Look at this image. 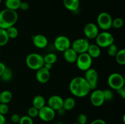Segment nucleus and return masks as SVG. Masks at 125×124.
Wrapping results in <instances>:
<instances>
[{
    "label": "nucleus",
    "instance_id": "1",
    "mask_svg": "<svg viewBox=\"0 0 125 124\" xmlns=\"http://www.w3.org/2000/svg\"><path fill=\"white\" fill-rule=\"evenodd\" d=\"M69 89L73 96L79 98L85 97L91 91L90 86L85 78L81 76L75 77L71 80Z\"/></svg>",
    "mask_w": 125,
    "mask_h": 124
},
{
    "label": "nucleus",
    "instance_id": "2",
    "mask_svg": "<svg viewBox=\"0 0 125 124\" xmlns=\"http://www.w3.org/2000/svg\"><path fill=\"white\" fill-rule=\"evenodd\" d=\"M18 15L16 11L5 9L0 12V28L7 29L13 26L18 20Z\"/></svg>",
    "mask_w": 125,
    "mask_h": 124
},
{
    "label": "nucleus",
    "instance_id": "3",
    "mask_svg": "<svg viewBox=\"0 0 125 124\" xmlns=\"http://www.w3.org/2000/svg\"><path fill=\"white\" fill-rule=\"evenodd\" d=\"M43 57L37 53H29L26 58V64L29 69L37 71L44 65Z\"/></svg>",
    "mask_w": 125,
    "mask_h": 124
},
{
    "label": "nucleus",
    "instance_id": "4",
    "mask_svg": "<svg viewBox=\"0 0 125 124\" xmlns=\"http://www.w3.org/2000/svg\"><path fill=\"white\" fill-rule=\"evenodd\" d=\"M107 83L111 88L117 91L125 86V78L119 73H112L107 78Z\"/></svg>",
    "mask_w": 125,
    "mask_h": 124
},
{
    "label": "nucleus",
    "instance_id": "5",
    "mask_svg": "<svg viewBox=\"0 0 125 124\" xmlns=\"http://www.w3.org/2000/svg\"><path fill=\"white\" fill-rule=\"evenodd\" d=\"M75 63H76L77 67L79 70L85 72L92 68L93 58L87 52H85L78 54Z\"/></svg>",
    "mask_w": 125,
    "mask_h": 124
},
{
    "label": "nucleus",
    "instance_id": "6",
    "mask_svg": "<svg viewBox=\"0 0 125 124\" xmlns=\"http://www.w3.org/2000/svg\"><path fill=\"white\" fill-rule=\"evenodd\" d=\"M96 44L101 48L107 47L114 43V38L113 35L107 31H104L99 33L95 38Z\"/></svg>",
    "mask_w": 125,
    "mask_h": 124
},
{
    "label": "nucleus",
    "instance_id": "7",
    "mask_svg": "<svg viewBox=\"0 0 125 124\" xmlns=\"http://www.w3.org/2000/svg\"><path fill=\"white\" fill-rule=\"evenodd\" d=\"M112 18L111 15L106 12H101L97 17V26L102 30H109L112 27Z\"/></svg>",
    "mask_w": 125,
    "mask_h": 124
},
{
    "label": "nucleus",
    "instance_id": "8",
    "mask_svg": "<svg viewBox=\"0 0 125 124\" xmlns=\"http://www.w3.org/2000/svg\"><path fill=\"white\" fill-rule=\"evenodd\" d=\"M84 77L89 83L91 90H94L96 88L98 82V74L96 69L90 68L85 71Z\"/></svg>",
    "mask_w": 125,
    "mask_h": 124
},
{
    "label": "nucleus",
    "instance_id": "9",
    "mask_svg": "<svg viewBox=\"0 0 125 124\" xmlns=\"http://www.w3.org/2000/svg\"><path fill=\"white\" fill-rule=\"evenodd\" d=\"M71 44L72 43L70 39L65 35L58 36L56 38L54 41V46L56 49L62 52H63L71 47Z\"/></svg>",
    "mask_w": 125,
    "mask_h": 124
},
{
    "label": "nucleus",
    "instance_id": "10",
    "mask_svg": "<svg viewBox=\"0 0 125 124\" xmlns=\"http://www.w3.org/2000/svg\"><path fill=\"white\" fill-rule=\"evenodd\" d=\"M90 43L87 38H79L74 40L71 44V47L78 54L87 52Z\"/></svg>",
    "mask_w": 125,
    "mask_h": 124
},
{
    "label": "nucleus",
    "instance_id": "11",
    "mask_svg": "<svg viewBox=\"0 0 125 124\" xmlns=\"http://www.w3.org/2000/svg\"><path fill=\"white\" fill-rule=\"evenodd\" d=\"M38 116L40 120L43 122H51L56 116V111L54 110L49 106L45 105L39 109Z\"/></svg>",
    "mask_w": 125,
    "mask_h": 124
},
{
    "label": "nucleus",
    "instance_id": "12",
    "mask_svg": "<svg viewBox=\"0 0 125 124\" xmlns=\"http://www.w3.org/2000/svg\"><path fill=\"white\" fill-rule=\"evenodd\" d=\"M90 100L92 105L95 107L102 106L105 102L103 91L101 89H94L90 96Z\"/></svg>",
    "mask_w": 125,
    "mask_h": 124
},
{
    "label": "nucleus",
    "instance_id": "13",
    "mask_svg": "<svg viewBox=\"0 0 125 124\" xmlns=\"http://www.w3.org/2000/svg\"><path fill=\"white\" fill-rule=\"evenodd\" d=\"M99 27L97 24L94 23H87L84 26V35L88 39H95L99 34Z\"/></svg>",
    "mask_w": 125,
    "mask_h": 124
},
{
    "label": "nucleus",
    "instance_id": "14",
    "mask_svg": "<svg viewBox=\"0 0 125 124\" xmlns=\"http://www.w3.org/2000/svg\"><path fill=\"white\" fill-rule=\"evenodd\" d=\"M63 99L61 96L53 95L50 97L48 100V106L56 111L63 107Z\"/></svg>",
    "mask_w": 125,
    "mask_h": 124
},
{
    "label": "nucleus",
    "instance_id": "15",
    "mask_svg": "<svg viewBox=\"0 0 125 124\" xmlns=\"http://www.w3.org/2000/svg\"><path fill=\"white\" fill-rule=\"evenodd\" d=\"M50 76L51 74L50 71L46 69L43 66L37 70L36 74H35L36 79L38 82L42 84L46 83L50 80Z\"/></svg>",
    "mask_w": 125,
    "mask_h": 124
},
{
    "label": "nucleus",
    "instance_id": "16",
    "mask_svg": "<svg viewBox=\"0 0 125 124\" xmlns=\"http://www.w3.org/2000/svg\"><path fill=\"white\" fill-rule=\"evenodd\" d=\"M32 40L34 46L39 49H44L47 46L48 40L45 35L37 34L32 37Z\"/></svg>",
    "mask_w": 125,
    "mask_h": 124
},
{
    "label": "nucleus",
    "instance_id": "17",
    "mask_svg": "<svg viewBox=\"0 0 125 124\" xmlns=\"http://www.w3.org/2000/svg\"><path fill=\"white\" fill-rule=\"evenodd\" d=\"M63 55L66 62L69 63H74L76 61L78 53L72 47H70L63 52Z\"/></svg>",
    "mask_w": 125,
    "mask_h": 124
},
{
    "label": "nucleus",
    "instance_id": "18",
    "mask_svg": "<svg viewBox=\"0 0 125 124\" xmlns=\"http://www.w3.org/2000/svg\"><path fill=\"white\" fill-rule=\"evenodd\" d=\"M87 53L92 58H98L101 53V47H99L96 44H90Z\"/></svg>",
    "mask_w": 125,
    "mask_h": 124
},
{
    "label": "nucleus",
    "instance_id": "19",
    "mask_svg": "<svg viewBox=\"0 0 125 124\" xmlns=\"http://www.w3.org/2000/svg\"><path fill=\"white\" fill-rule=\"evenodd\" d=\"M63 3L65 7L72 12L76 11L80 4L79 0H63Z\"/></svg>",
    "mask_w": 125,
    "mask_h": 124
},
{
    "label": "nucleus",
    "instance_id": "20",
    "mask_svg": "<svg viewBox=\"0 0 125 124\" xmlns=\"http://www.w3.org/2000/svg\"><path fill=\"white\" fill-rule=\"evenodd\" d=\"M45 105H46V101L42 96L37 95L34 97L32 100V106L40 109Z\"/></svg>",
    "mask_w": 125,
    "mask_h": 124
},
{
    "label": "nucleus",
    "instance_id": "21",
    "mask_svg": "<svg viewBox=\"0 0 125 124\" xmlns=\"http://www.w3.org/2000/svg\"><path fill=\"white\" fill-rule=\"evenodd\" d=\"M12 93L9 90H4L0 93V103L7 104L12 100Z\"/></svg>",
    "mask_w": 125,
    "mask_h": 124
},
{
    "label": "nucleus",
    "instance_id": "22",
    "mask_svg": "<svg viewBox=\"0 0 125 124\" xmlns=\"http://www.w3.org/2000/svg\"><path fill=\"white\" fill-rule=\"evenodd\" d=\"M21 2V0H6L5 6L6 9L16 11L17 9H20Z\"/></svg>",
    "mask_w": 125,
    "mask_h": 124
},
{
    "label": "nucleus",
    "instance_id": "23",
    "mask_svg": "<svg viewBox=\"0 0 125 124\" xmlns=\"http://www.w3.org/2000/svg\"><path fill=\"white\" fill-rule=\"evenodd\" d=\"M76 105V101L73 97H69L63 100V107L66 111H70L73 109Z\"/></svg>",
    "mask_w": 125,
    "mask_h": 124
},
{
    "label": "nucleus",
    "instance_id": "24",
    "mask_svg": "<svg viewBox=\"0 0 125 124\" xmlns=\"http://www.w3.org/2000/svg\"><path fill=\"white\" fill-rule=\"evenodd\" d=\"M12 76H13V73H12V69L6 67V69L2 72V75L0 77V79H1L2 81L6 82V81H9L12 79Z\"/></svg>",
    "mask_w": 125,
    "mask_h": 124
},
{
    "label": "nucleus",
    "instance_id": "25",
    "mask_svg": "<svg viewBox=\"0 0 125 124\" xmlns=\"http://www.w3.org/2000/svg\"><path fill=\"white\" fill-rule=\"evenodd\" d=\"M115 57L116 62L117 63L120 65H124L125 64V49H122L119 50L117 52V54L115 56Z\"/></svg>",
    "mask_w": 125,
    "mask_h": 124
},
{
    "label": "nucleus",
    "instance_id": "26",
    "mask_svg": "<svg viewBox=\"0 0 125 124\" xmlns=\"http://www.w3.org/2000/svg\"><path fill=\"white\" fill-rule=\"evenodd\" d=\"M9 41V38L6 33V29L0 28V46L7 44Z\"/></svg>",
    "mask_w": 125,
    "mask_h": 124
},
{
    "label": "nucleus",
    "instance_id": "27",
    "mask_svg": "<svg viewBox=\"0 0 125 124\" xmlns=\"http://www.w3.org/2000/svg\"><path fill=\"white\" fill-rule=\"evenodd\" d=\"M44 62L47 63H50V64H54L57 60V57L56 53H48L43 57Z\"/></svg>",
    "mask_w": 125,
    "mask_h": 124
},
{
    "label": "nucleus",
    "instance_id": "28",
    "mask_svg": "<svg viewBox=\"0 0 125 124\" xmlns=\"http://www.w3.org/2000/svg\"><path fill=\"white\" fill-rule=\"evenodd\" d=\"M6 30L9 39H14L18 36V30L14 26L7 28V29H6Z\"/></svg>",
    "mask_w": 125,
    "mask_h": 124
},
{
    "label": "nucleus",
    "instance_id": "29",
    "mask_svg": "<svg viewBox=\"0 0 125 124\" xmlns=\"http://www.w3.org/2000/svg\"><path fill=\"white\" fill-rule=\"evenodd\" d=\"M123 20L122 18H116L115 19H112V27L115 28V29H120L123 26Z\"/></svg>",
    "mask_w": 125,
    "mask_h": 124
},
{
    "label": "nucleus",
    "instance_id": "30",
    "mask_svg": "<svg viewBox=\"0 0 125 124\" xmlns=\"http://www.w3.org/2000/svg\"><path fill=\"white\" fill-rule=\"evenodd\" d=\"M107 48V54L109 56H111V57H115L118 51V48H117V46H116L114 43L110 45V46H108Z\"/></svg>",
    "mask_w": 125,
    "mask_h": 124
},
{
    "label": "nucleus",
    "instance_id": "31",
    "mask_svg": "<svg viewBox=\"0 0 125 124\" xmlns=\"http://www.w3.org/2000/svg\"><path fill=\"white\" fill-rule=\"evenodd\" d=\"M103 94L104 97V100L105 102L107 101H111L114 98V93L111 89H106L103 90Z\"/></svg>",
    "mask_w": 125,
    "mask_h": 124
},
{
    "label": "nucleus",
    "instance_id": "32",
    "mask_svg": "<svg viewBox=\"0 0 125 124\" xmlns=\"http://www.w3.org/2000/svg\"><path fill=\"white\" fill-rule=\"evenodd\" d=\"M19 124H34V120L32 118L30 117L29 116L27 115H23L21 117L20 120Z\"/></svg>",
    "mask_w": 125,
    "mask_h": 124
},
{
    "label": "nucleus",
    "instance_id": "33",
    "mask_svg": "<svg viewBox=\"0 0 125 124\" xmlns=\"http://www.w3.org/2000/svg\"><path fill=\"white\" fill-rule=\"evenodd\" d=\"M39 114V109L34 106H31L28 109V115L31 118H35L38 116Z\"/></svg>",
    "mask_w": 125,
    "mask_h": 124
},
{
    "label": "nucleus",
    "instance_id": "34",
    "mask_svg": "<svg viewBox=\"0 0 125 124\" xmlns=\"http://www.w3.org/2000/svg\"><path fill=\"white\" fill-rule=\"evenodd\" d=\"M87 120V116L84 113L79 114L77 117V122L80 124H86Z\"/></svg>",
    "mask_w": 125,
    "mask_h": 124
},
{
    "label": "nucleus",
    "instance_id": "35",
    "mask_svg": "<svg viewBox=\"0 0 125 124\" xmlns=\"http://www.w3.org/2000/svg\"><path fill=\"white\" fill-rule=\"evenodd\" d=\"M9 111V108L7 104L0 103V114L2 115H6Z\"/></svg>",
    "mask_w": 125,
    "mask_h": 124
},
{
    "label": "nucleus",
    "instance_id": "36",
    "mask_svg": "<svg viewBox=\"0 0 125 124\" xmlns=\"http://www.w3.org/2000/svg\"><path fill=\"white\" fill-rule=\"evenodd\" d=\"M20 117H21L20 116L19 114H17V113L13 114L10 117L11 122L13 124H18L20 120Z\"/></svg>",
    "mask_w": 125,
    "mask_h": 124
},
{
    "label": "nucleus",
    "instance_id": "37",
    "mask_svg": "<svg viewBox=\"0 0 125 124\" xmlns=\"http://www.w3.org/2000/svg\"><path fill=\"white\" fill-rule=\"evenodd\" d=\"M29 4L26 2H21L20 4V9L22 10H27L29 9Z\"/></svg>",
    "mask_w": 125,
    "mask_h": 124
},
{
    "label": "nucleus",
    "instance_id": "38",
    "mask_svg": "<svg viewBox=\"0 0 125 124\" xmlns=\"http://www.w3.org/2000/svg\"><path fill=\"white\" fill-rule=\"evenodd\" d=\"M117 92L121 97L123 98H125V88L124 87L122 88L119 89L117 90Z\"/></svg>",
    "mask_w": 125,
    "mask_h": 124
},
{
    "label": "nucleus",
    "instance_id": "39",
    "mask_svg": "<svg viewBox=\"0 0 125 124\" xmlns=\"http://www.w3.org/2000/svg\"><path fill=\"white\" fill-rule=\"evenodd\" d=\"M90 124H106V122H105L104 120H103V119H97L93 120V121L90 123Z\"/></svg>",
    "mask_w": 125,
    "mask_h": 124
},
{
    "label": "nucleus",
    "instance_id": "40",
    "mask_svg": "<svg viewBox=\"0 0 125 124\" xmlns=\"http://www.w3.org/2000/svg\"><path fill=\"white\" fill-rule=\"evenodd\" d=\"M56 111H57V114H58L59 115H60V116H63V115L65 114L67 111H66L64 108H60V109H59L58 110Z\"/></svg>",
    "mask_w": 125,
    "mask_h": 124
},
{
    "label": "nucleus",
    "instance_id": "41",
    "mask_svg": "<svg viewBox=\"0 0 125 124\" xmlns=\"http://www.w3.org/2000/svg\"><path fill=\"white\" fill-rule=\"evenodd\" d=\"M6 65L3 63H2V62H0V77L2 75V72H4V69H6Z\"/></svg>",
    "mask_w": 125,
    "mask_h": 124
},
{
    "label": "nucleus",
    "instance_id": "42",
    "mask_svg": "<svg viewBox=\"0 0 125 124\" xmlns=\"http://www.w3.org/2000/svg\"><path fill=\"white\" fill-rule=\"evenodd\" d=\"M44 68H46V69L50 71L52 68V64H50V63H44V65H43Z\"/></svg>",
    "mask_w": 125,
    "mask_h": 124
},
{
    "label": "nucleus",
    "instance_id": "43",
    "mask_svg": "<svg viewBox=\"0 0 125 124\" xmlns=\"http://www.w3.org/2000/svg\"><path fill=\"white\" fill-rule=\"evenodd\" d=\"M6 122V117L4 115L0 114V124H4Z\"/></svg>",
    "mask_w": 125,
    "mask_h": 124
},
{
    "label": "nucleus",
    "instance_id": "44",
    "mask_svg": "<svg viewBox=\"0 0 125 124\" xmlns=\"http://www.w3.org/2000/svg\"><path fill=\"white\" fill-rule=\"evenodd\" d=\"M4 124H12V123H7V122H6Z\"/></svg>",
    "mask_w": 125,
    "mask_h": 124
},
{
    "label": "nucleus",
    "instance_id": "45",
    "mask_svg": "<svg viewBox=\"0 0 125 124\" xmlns=\"http://www.w3.org/2000/svg\"><path fill=\"white\" fill-rule=\"evenodd\" d=\"M73 124H79V123H78V122H76V123H73Z\"/></svg>",
    "mask_w": 125,
    "mask_h": 124
},
{
    "label": "nucleus",
    "instance_id": "46",
    "mask_svg": "<svg viewBox=\"0 0 125 124\" xmlns=\"http://www.w3.org/2000/svg\"><path fill=\"white\" fill-rule=\"evenodd\" d=\"M0 53H1V49H0Z\"/></svg>",
    "mask_w": 125,
    "mask_h": 124
},
{
    "label": "nucleus",
    "instance_id": "47",
    "mask_svg": "<svg viewBox=\"0 0 125 124\" xmlns=\"http://www.w3.org/2000/svg\"></svg>",
    "mask_w": 125,
    "mask_h": 124
},
{
    "label": "nucleus",
    "instance_id": "48",
    "mask_svg": "<svg viewBox=\"0 0 125 124\" xmlns=\"http://www.w3.org/2000/svg\"></svg>",
    "mask_w": 125,
    "mask_h": 124
}]
</instances>
